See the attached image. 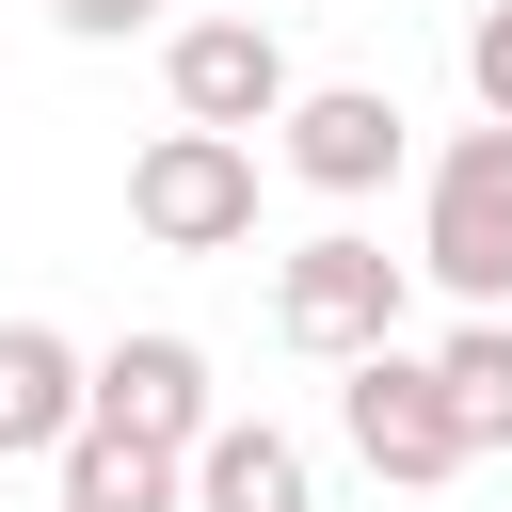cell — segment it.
<instances>
[{"label": "cell", "mask_w": 512, "mask_h": 512, "mask_svg": "<svg viewBox=\"0 0 512 512\" xmlns=\"http://www.w3.org/2000/svg\"><path fill=\"white\" fill-rule=\"evenodd\" d=\"M416 272H432L464 320H496V304H512V128H496V112H480V128H448L432 208H416Z\"/></svg>", "instance_id": "1"}, {"label": "cell", "mask_w": 512, "mask_h": 512, "mask_svg": "<svg viewBox=\"0 0 512 512\" xmlns=\"http://www.w3.org/2000/svg\"><path fill=\"white\" fill-rule=\"evenodd\" d=\"M128 224H144L160 256H240V240H256V144H240V128H160V144L128 160Z\"/></svg>", "instance_id": "2"}, {"label": "cell", "mask_w": 512, "mask_h": 512, "mask_svg": "<svg viewBox=\"0 0 512 512\" xmlns=\"http://www.w3.org/2000/svg\"><path fill=\"white\" fill-rule=\"evenodd\" d=\"M336 432H352V464H368V480H400V496L464 480V432H448V400H432V352H400V336L336 368Z\"/></svg>", "instance_id": "3"}, {"label": "cell", "mask_w": 512, "mask_h": 512, "mask_svg": "<svg viewBox=\"0 0 512 512\" xmlns=\"http://www.w3.org/2000/svg\"><path fill=\"white\" fill-rule=\"evenodd\" d=\"M272 320H288L304 352H336V368H352V352H384V336H400V256H384V240H352V224H320L304 256H272Z\"/></svg>", "instance_id": "4"}, {"label": "cell", "mask_w": 512, "mask_h": 512, "mask_svg": "<svg viewBox=\"0 0 512 512\" xmlns=\"http://www.w3.org/2000/svg\"><path fill=\"white\" fill-rule=\"evenodd\" d=\"M160 80H176V128H240V144H256V128H272V112L304 96V80H288V32H272V16H192V32L160 48Z\"/></svg>", "instance_id": "5"}, {"label": "cell", "mask_w": 512, "mask_h": 512, "mask_svg": "<svg viewBox=\"0 0 512 512\" xmlns=\"http://www.w3.org/2000/svg\"><path fill=\"white\" fill-rule=\"evenodd\" d=\"M272 128H288V176L352 208V192H384V176H400V128H416V112H400L384 80H320V96H288Z\"/></svg>", "instance_id": "6"}, {"label": "cell", "mask_w": 512, "mask_h": 512, "mask_svg": "<svg viewBox=\"0 0 512 512\" xmlns=\"http://www.w3.org/2000/svg\"><path fill=\"white\" fill-rule=\"evenodd\" d=\"M80 416H112L144 448H192L224 400H208V352L192 336H112V352H80Z\"/></svg>", "instance_id": "7"}, {"label": "cell", "mask_w": 512, "mask_h": 512, "mask_svg": "<svg viewBox=\"0 0 512 512\" xmlns=\"http://www.w3.org/2000/svg\"><path fill=\"white\" fill-rule=\"evenodd\" d=\"M176 496H192V512H320V480H304V448H288L272 416H208V432L176 448Z\"/></svg>", "instance_id": "8"}, {"label": "cell", "mask_w": 512, "mask_h": 512, "mask_svg": "<svg viewBox=\"0 0 512 512\" xmlns=\"http://www.w3.org/2000/svg\"><path fill=\"white\" fill-rule=\"evenodd\" d=\"M80 432V352L48 320H0V464H48Z\"/></svg>", "instance_id": "9"}, {"label": "cell", "mask_w": 512, "mask_h": 512, "mask_svg": "<svg viewBox=\"0 0 512 512\" xmlns=\"http://www.w3.org/2000/svg\"><path fill=\"white\" fill-rule=\"evenodd\" d=\"M48 464H64V512H192V496H176V448H144V432H112V416H80Z\"/></svg>", "instance_id": "10"}, {"label": "cell", "mask_w": 512, "mask_h": 512, "mask_svg": "<svg viewBox=\"0 0 512 512\" xmlns=\"http://www.w3.org/2000/svg\"><path fill=\"white\" fill-rule=\"evenodd\" d=\"M432 400H448L464 464L512 448V320H448V336H432Z\"/></svg>", "instance_id": "11"}, {"label": "cell", "mask_w": 512, "mask_h": 512, "mask_svg": "<svg viewBox=\"0 0 512 512\" xmlns=\"http://www.w3.org/2000/svg\"><path fill=\"white\" fill-rule=\"evenodd\" d=\"M464 80H480V112L512 128V0H480V32H464Z\"/></svg>", "instance_id": "12"}, {"label": "cell", "mask_w": 512, "mask_h": 512, "mask_svg": "<svg viewBox=\"0 0 512 512\" xmlns=\"http://www.w3.org/2000/svg\"><path fill=\"white\" fill-rule=\"evenodd\" d=\"M48 32H80V48H128V32H160V0H48Z\"/></svg>", "instance_id": "13"}]
</instances>
